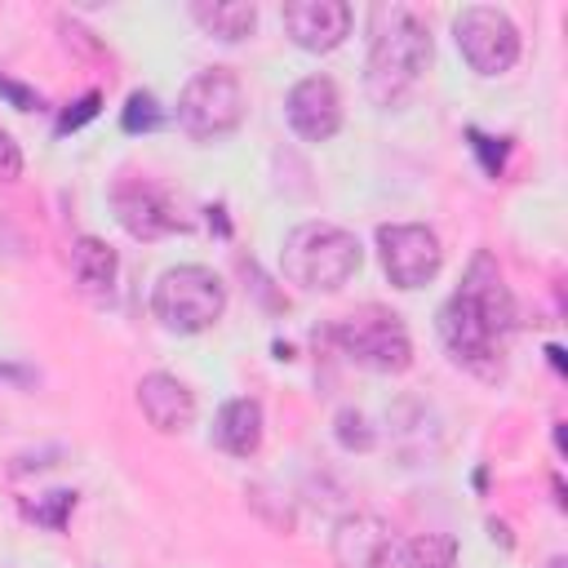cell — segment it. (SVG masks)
<instances>
[{"label":"cell","mask_w":568,"mask_h":568,"mask_svg":"<svg viewBox=\"0 0 568 568\" xmlns=\"http://www.w3.org/2000/svg\"><path fill=\"white\" fill-rule=\"evenodd\" d=\"M439 342L444 351L470 368L475 377L493 382L501 373V355H506V337L515 333V297L493 262V253H475L466 275H462V288L439 306Z\"/></svg>","instance_id":"obj_1"},{"label":"cell","mask_w":568,"mask_h":568,"mask_svg":"<svg viewBox=\"0 0 568 568\" xmlns=\"http://www.w3.org/2000/svg\"><path fill=\"white\" fill-rule=\"evenodd\" d=\"M430 67V27L408 4H373L364 89L377 106H404Z\"/></svg>","instance_id":"obj_2"},{"label":"cell","mask_w":568,"mask_h":568,"mask_svg":"<svg viewBox=\"0 0 568 568\" xmlns=\"http://www.w3.org/2000/svg\"><path fill=\"white\" fill-rule=\"evenodd\" d=\"M280 266L306 293H337L359 271V240L337 222H302L284 235Z\"/></svg>","instance_id":"obj_3"},{"label":"cell","mask_w":568,"mask_h":568,"mask_svg":"<svg viewBox=\"0 0 568 568\" xmlns=\"http://www.w3.org/2000/svg\"><path fill=\"white\" fill-rule=\"evenodd\" d=\"M226 288L209 266H169L151 288V315L173 333H204L222 320Z\"/></svg>","instance_id":"obj_4"},{"label":"cell","mask_w":568,"mask_h":568,"mask_svg":"<svg viewBox=\"0 0 568 568\" xmlns=\"http://www.w3.org/2000/svg\"><path fill=\"white\" fill-rule=\"evenodd\" d=\"M328 337L337 342V351L346 359H355L359 368H373V373H404L413 364L408 328L386 306H359V311L342 315L328 328Z\"/></svg>","instance_id":"obj_5"},{"label":"cell","mask_w":568,"mask_h":568,"mask_svg":"<svg viewBox=\"0 0 568 568\" xmlns=\"http://www.w3.org/2000/svg\"><path fill=\"white\" fill-rule=\"evenodd\" d=\"M240 120H244V89L235 71L204 67L186 80L178 98V124L191 142H222L240 129Z\"/></svg>","instance_id":"obj_6"},{"label":"cell","mask_w":568,"mask_h":568,"mask_svg":"<svg viewBox=\"0 0 568 568\" xmlns=\"http://www.w3.org/2000/svg\"><path fill=\"white\" fill-rule=\"evenodd\" d=\"M453 36L475 75H501L519 62V27L493 4H466L453 18Z\"/></svg>","instance_id":"obj_7"},{"label":"cell","mask_w":568,"mask_h":568,"mask_svg":"<svg viewBox=\"0 0 568 568\" xmlns=\"http://www.w3.org/2000/svg\"><path fill=\"white\" fill-rule=\"evenodd\" d=\"M333 564L337 568H408V541L382 515L355 510L333 528Z\"/></svg>","instance_id":"obj_8"},{"label":"cell","mask_w":568,"mask_h":568,"mask_svg":"<svg viewBox=\"0 0 568 568\" xmlns=\"http://www.w3.org/2000/svg\"><path fill=\"white\" fill-rule=\"evenodd\" d=\"M377 253H382V271H386V280L395 288H422L444 266L439 235L430 226H422V222L377 226Z\"/></svg>","instance_id":"obj_9"},{"label":"cell","mask_w":568,"mask_h":568,"mask_svg":"<svg viewBox=\"0 0 568 568\" xmlns=\"http://www.w3.org/2000/svg\"><path fill=\"white\" fill-rule=\"evenodd\" d=\"M111 209L133 240H160V235H173L186 226L178 217V204L169 200V191L155 186L151 178H133V173H124L111 186Z\"/></svg>","instance_id":"obj_10"},{"label":"cell","mask_w":568,"mask_h":568,"mask_svg":"<svg viewBox=\"0 0 568 568\" xmlns=\"http://www.w3.org/2000/svg\"><path fill=\"white\" fill-rule=\"evenodd\" d=\"M284 31L306 53H328L351 36V4L346 0H288L280 9Z\"/></svg>","instance_id":"obj_11"},{"label":"cell","mask_w":568,"mask_h":568,"mask_svg":"<svg viewBox=\"0 0 568 568\" xmlns=\"http://www.w3.org/2000/svg\"><path fill=\"white\" fill-rule=\"evenodd\" d=\"M284 115L293 124L297 138L306 142H328L342 129V93L328 75H306L288 89L284 98Z\"/></svg>","instance_id":"obj_12"},{"label":"cell","mask_w":568,"mask_h":568,"mask_svg":"<svg viewBox=\"0 0 568 568\" xmlns=\"http://www.w3.org/2000/svg\"><path fill=\"white\" fill-rule=\"evenodd\" d=\"M138 404H142V417L160 435H182L195 422V395L173 373H146L138 382Z\"/></svg>","instance_id":"obj_13"},{"label":"cell","mask_w":568,"mask_h":568,"mask_svg":"<svg viewBox=\"0 0 568 568\" xmlns=\"http://www.w3.org/2000/svg\"><path fill=\"white\" fill-rule=\"evenodd\" d=\"M115 275H120V257L111 244H102L98 235H80L71 244V280L89 302H111Z\"/></svg>","instance_id":"obj_14"},{"label":"cell","mask_w":568,"mask_h":568,"mask_svg":"<svg viewBox=\"0 0 568 568\" xmlns=\"http://www.w3.org/2000/svg\"><path fill=\"white\" fill-rule=\"evenodd\" d=\"M213 444L231 457H253L262 448V404L248 395L226 399L213 422Z\"/></svg>","instance_id":"obj_15"},{"label":"cell","mask_w":568,"mask_h":568,"mask_svg":"<svg viewBox=\"0 0 568 568\" xmlns=\"http://www.w3.org/2000/svg\"><path fill=\"white\" fill-rule=\"evenodd\" d=\"M191 18L213 36V40H244L253 27H257V4L253 0H195L191 4Z\"/></svg>","instance_id":"obj_16"},{"label":"cell","mask_w":568,"mask_h":568,"mask_svg":"<svg viewBox=\"0 0 568 568\" xmlns=\"http://www.w3.org/2000/svg\"><path fill=\"white\" fill-rule=\"evenodd\" d=\"M408 568H457V541L448 532H426L408 546Z\"/></svg>","instance_id":"obj_17"},{"label":"cell","mask_w":568,"mask_h":568,"mask_svg":"<svg viewBox=\"0 0 568 568\" xmlns=\"http://www.w3.org/2000/svg\"><path fill=\"white\" fill-rule=\"evenodd\" d=\"M120 124H124V133H151V129H160V124H164V111L155 106V98H151V93H129Z\"/></svg>","instance_id":"obj_18"},{"label":"cell","mask_w":568,"mask_h":568,"mask_svg":"<svg viewBox=\"0 0 568 568\" xmlns=\"http://www.w3.org/2000/svg\"><path fill=\"white\" fill-rule=\"evenodd\" d=\"M75 506V493H49L44 501H36V506H27V515L36 519V524H44V528H62L67 524V510Z\"/></svg>","instance_id":"obj_19"},{"label":"cell","mask_w":568,"mask_h":568,"mask_svg":"<svg viewBox=\"0 0 568 568\" xmlns=\"http://www.w3.org/2000/svg\"><path fill=\"white\" fill-rule=\"evenodd\" d=\"M98 106H102V93H84V98H75V102L58 115V133H71V129L89 124V120L98 115Z\"/></svg>","instance_id":"obj_20"},{"label":"cell","mask_w":568,"mask_h":568,"mask_svg":"<svg viewBox=\"0 0 568 568\" xmlns=\"http://www.w3.org/2000/svg\"><path fill=\"white\" fill-rule=\"evenodd\" d=\"M337 439H342L346 448H368V444H373V430H368V422H364L359 413L342 408V413H337Z\"/></svg>","instance_id":"obj_21"},{"label":"cell","mask_w":568,"mask_h":568,"mask_svg":"<svg viewBox=\"0 0 568 568\" xmlns=\"http://www.w3.org/2000/svg\"><path fill=\"white\" fill-rule=\"evenodd\" d=\"M470 146L479 151L484 173H488V178H497V173H501V160H506V146H493V138H484V133H475V129H470Z\"/></svg>","instance_id":"obj_22"},{"label":"cell","mask_w":568,"mask_h":568,"mask_svg":"<svg viewBox=\"0 0 568 568\" xmlns=\"http://www.w3.org/2000/svg\"><path fill=\"white\" fill-rule=\"evenodd\" d=\"M0 93H4L18 111H36V106H40V93L27 89V84H18V80H9V75H0Z\"/></svg>","instance_id":"obj_23"},{"label":"cell","mask_w":568,"mask_h":568,"mask_svg":"<svg viewBox=\"0 0 568 568\" xmlns=\"http://www.w3.org/2000/svg\"><path fill=\"white\" fill-rule=\"evenodd\" d=\"M18 173H22V151H18V142L0 129V178H4V182H13Z\"/></svg>","instance_id":"obj_24"},{"label":"cell","mask_w":568,"mask_h":568,"mask_svg":"<svg viewBox=\"0 0 568 568\" xmlns=\"http://www.w3.org/2000/svg\"><path fill=\"white\" fill-rule=\"evenodd\" d=\"M0 377H4V382H27V368H18V364H4V359H0Z\"/></svg>","instance_id":"obj_25"},{"label":"cell","mask_w":568,"mask_h":568,"mask_svg":"<svg viewBox=\"0 0 568 568\" xmlns=\"http://www.w3.org/2000/svg\"><path fill=\"white\" fill-rule=\"evenodd\" d=\"M546 568H568V559H564V555H555V559H550Z\"/></svg>","instance_id":"obj_26"}]
</instances>
